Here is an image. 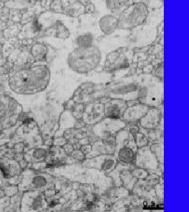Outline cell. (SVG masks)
<instances>
[{"label":"cell","mask_w":189,"mask_h":212,"mask_svg":"<svg viewBox=\"0 0 189 212\" xmlns=\"http://www.w3.org/2000/svg\"><path fill=\"white\" fill-rule=\"evenodd\" d=\"M139 131V128L137 127L136 126H132V127L131 128V132L132 133H135V132H138Z\"/></svg>","instance_id":"9a60e30c"},{"label":"cell","mask_w":189,"mask_h":212,"mask_svg":"<svg viewBox=\"0 0 189 212\" xmlns=\"http://www.w3.org/2000/svg\"><path fill=\"white\" fill-rule=\"evenodd\" d=\"M126 109V105L123 101H110L105 107L106 116L110 119H117L122 116Z\"/></svg>","instance_id":"5b68a950"},{"label":"cell","mask_w":189,"mask_h":212,"mask_svg":"<svg viewBox=\"0 0 189 212\" xmlns=\"http://www.w3.org/2000/svg\"><path fill=\"white\" fill-rule=\"evenodd\" d=\"M85 164L90 167H96L102 171H110L116 164L115 159L111 156H99L89 160L85 162Z\"/></svg>","instance_id":"277c9868"},{"label":"cell","mask_w":189,"mask_h":212,"mask_svg":"<svg viewBox=\"0 0 189 212\" xmlns=\"http://www.w3.org/2000/svg\"><path fill=\"white\" fill-rule=\"evenodd\" d=\"M147 110H148V108L144 105L134 106V107L129 108L125 110L124 116L125 119H127V120L135 121L144 116Z\"/></svg>","instance_id":"ba28073f"},{"label":"cell","mask_w":189,"mask_h":212,"mask_svg":"<svg viewBox=\"0 0 189 212\" xmlns=\"http://www.w3.org/2000/svg\"><path fill=\"white\" fill-rule=\"evenodd\" d=\"M33 158L36 159V160H43V159L45 158L46 156V151L44 149H36L34 150V152L32 153Z\"/></svg>","instance_id":"7c38bea8"},{"label":"cell","mask_w":189,"mask_h":212,"mask_svg":"<svg viewBox=\"0 0 189 212\" xmlns=\"http://www.w3.org/2000/svg\"><path fill=\"white\" fill-rule=\"evenodd\" d=\"M125 126L123 122H118V121H113L111 119H108L106 120L102 121L101 123L97 125V127L94 128V131H96V133L99 136H110L115 131L121 129Z\"/></svg>","instance_id":"3957f363"},{"label":"cell","mask_w":189,"mask_h":212,"mask_svg":"<svg viewBox=\"0 0 189 212\" xmlns=\"http://www.w3.org/2000/svg\"><path fill=\"white\" fill-rule=\"evenodd\" d=\"M102 105H92L87 108L84 114V120L87 123H92L94 122H97L102 116Z\"/></svg>","instance_id":"52a82bcc"},{"label":"cell","mask_w":189,"mask_h":212,"mask_svg":"<svg viewBox=\"0 0 189 212\" xmlns=\"http://www.w3.org/2000/svg\"><path fill=\"white\" fill-rule=\"evenodd\" d=\"M136 142L138 146H143L145 145L148 142L147 139H146L145 136L142 134H137L136 135Z\"/></svg>","instance_id":"4fadbf2b"},{"label":"cell","mask_w":189,"mask_h":212,"mask_svg":"<svg viewBox=\"0 0 189 212\" xmlns=\"http://www.w3.org/2000/svg\"><path fill=\"white\" fill-rule=\"evenodd\" d=\"M118 156L119 160L125 164H132L135 160L133 149L127 146H122L120 149H118Z\"/></svg>","instance_id":"9c48e42d"},{"label":"cell","mask_w":189,"mask_h":212,"mask_svg":"<svg viewBox=\"0 0 189 212\" xmlns=\"http://www.w3.org/2000/svg\"><path fill=\"white\" fill-rule=\"evenodd\" d=\"M48 184L47 178H45L44 175H35L32 177L29 182L30 187H34L36 189L44 188Z\"/></svg>","instance_id":"8fae6325"},{"label":"cell","mask_w":189,"mask_h":212,"mask_svg":"<svg viewBox=\"0 0 189 212\" xmlns=\"http://www.w3.org/2000/svg\"><path fill=\"white\" fill-rule=\"evenodd\" d=\"M133 174L135 176L140 177V178H144V177H146V175H147V173L144 170H136V171H134Z\"/></svg>","instance_id":"5bb4252c"},{"label":"cell","mask_w":189,"mask_h":212,"mask_svg":"<svg viewBox=\"0 0 189 212\" xmlns=\"http://www.w3.org/2000/svg\"><path fill=\"white\" fill-rule=\"evenodd\" d=\"M136 164L140 167L148 169H153L157 167L156 160L148 148H144L140 151L137 156Z\"/></svg>","instance_id":"8992f818"},{"label":"cell","mask_w":189,"mask_h":212,"mask_svg":"<svg viewBox=\"0 0 189 212\" xmlns=\"http://www.w3.org/2000/svg\"><path fill=\"white\" fill-rule=\"evenodd\" d=\"M99 60V51L96 48H80L73 52L69 61L75 70L87 72L96 67Z\"/></svg>","instance_id":"6da1fadb"},{"label":"cell","mask_w":189,"mask_h":212,"mask_svg":"<svg viewBox=\"0 0 189 212\" xmlns=\"http://www.w3.org/2000/svg\"><path fill=\"white\" fill-rule=\"evenodd\" d=\"M147 10L144 6L137 5L132 6L129 9L124 13V17L122 18V22L123 25L127 24L125 27L136 26V24L142 22L146 17Z\"/></svg>","instance_id":"7a4b0ae2"},{"label":"cell","mask_w":189,"mask_h":212,"mask_svg":"<svg viewBox=\"0 0 189 212\" xmlns=\"http://www.w3.org/2000/svg\"><path fill=\"white\" fill-rule=\"evenodd\" d=\"M158 112L155 110L150 111L148 115L143 119L141 124L145 127L154 128L158 124Z\"/></svg>","instance_id":"30bf717a"}]
</instances>
